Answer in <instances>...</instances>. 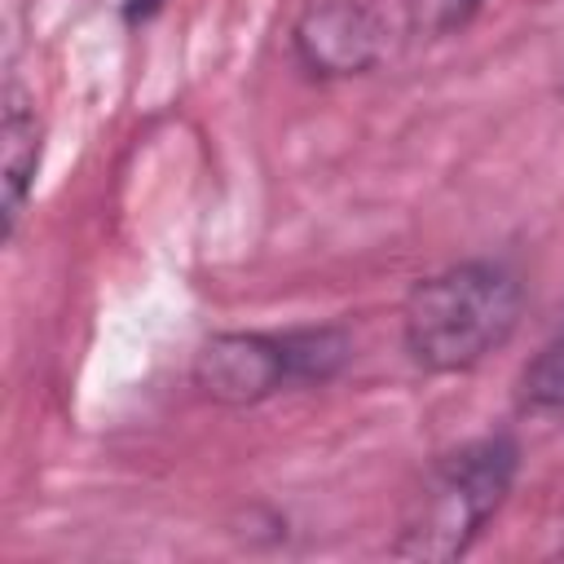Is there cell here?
<instances>
[{
    "label": "cell",
    "instance_id": "6da1fadb",
    "mask_svg": "<svg viewBox=\"0 0 564 564\" xmlns=\"http://www.w3.org/2000/svg\"><path fill=\"white\" fill-rule=\"evenodd\" d=\"M524 313V282L502 260H463L410 286L401 304V339L414 366L463 375L498 352Z\"/></svg>",
    "mask_w": 564,
    "mask_h": 564
},
{
    "label": "cell",
    "instance_id": "7a4b0ae2",
    "mask_svg": "<svg viewBox=\"0 0 564 564\" xmlns=\"http://www.w3.org/2000/svg\"><path fill=\"white\" fill-rule=\"evenodd\" d=\"M520 471V445L507 432L463 441L441 454L401 511L392 555L401 560H458L471 551L489 516L507 502Z\"/></svg>",
    "mask_w": 564,
    "mask_h": 564
},
{
    "label": "cell",
    "instance_id": "3957f363",
    "mask_svg": "<svg viewBox=\"0 0 564 564\" xmlns=\"http://www.w3.org/2000/svg\"><path fill=\"white\" fill-rule=\"evenodd\" d=\"M291 383L286 339L269 330H220L194 352V388L216 405H260Z\"/></svg>",
    "mask_w": 564,
    "mask_h": 564
},
{
    "label": "cell",
    "instance_id": "277c9868",
    "mask_svg": "<svg viewBox=\"0 0 564 564\" xmlns=\"http://www.w3.org/2000/svg\"><path fill=\"white\" fill-rule=\"evenodd\" d=\"M383 26L361 0H313L295 26L291 48L300 66L317 79H348L379 62Z\"/></svg>",
    "mask_w": 564,
    "mask_h": 564
},
{
    "label": "cell",
    "instance_id": "5b68a950",
    "mask_svg": "<svg viewBox=\"0 0 564 564\" xmlns=\"http://www.w3.org/2000/svg\"><path fill=\"white\" fill-rule=\"evenodd\" d=\"M40 167V119L31 97L9 79L0 110V176H4V238H13L18 216L26 207L31 181Z\"/></svg>",
    "mask_w": 564,
    "mask_h": 564
},
{
    "label": "cell",
    "instance_id": "8992f818",
    "mask_svg": "<svg viewBox=\"0 0 564 564\" xmlns=\"http://www.w3.org/2000/svg\"><path fill=\"white\" fill-rule=\"evenodd\" d=\"M282 339H286L295 383H326L352 357V335L344 326H295V330H282Z\"/></svg>",
    "mask_w": 564,
    "mask_h": 564
},
{
    "label": "cell",
    "instance_id": "52a82bcc",
    "mask_svg": "<svg viewBox=\"0 0 564 564\" xmlns=\"http://www.w3.org/2000/svg\"><path fill=\"white\" fill-rule=\"evenodd\" d=\"M516 401L524 414L538 419H564V326L524 361Z\"/></svg>",
    "mask_w": 564,
    "mask_h": 564
},
{
    "label": "cell",
    "instance_id": "ba28073f",
    "mask_svg": "<svg viewBox=\"0 0 564 564\" xmlns=\"http://www.w3.org/2000/svg\"><path fill=\"white\" fill-rule=\"evenodd\" d=\"M480 4L485 0H410V26L427 40H436V35H449V31L467 26Z\"/></svg>",
    "mask_w": 564,
    "mask_h": 564
},
{
    "label": "cell",
    "instance_id": "9c48e42d",
    "mask_svg": "<svg viewBox=\"0 0 564 564\" xmlns=\"http://www.w3.org/2000/svg\"><path fill=\"white\" fill-rule=\"evenodd\" d=\"M167 0H123V18L128 22H150Z\"/></svg>",
    "mask_w": 564,
    "mask_h": 564
},
{
    "label": "cell",
    "instance_id": "30bf717a",
    "mask_svg": "<svg viewBox=\"0 0 564 564\" xmlns=\"http://www.w3.org/2000/svg\"><path fill=\"white\" fill-rule=\"evenodd\" d=\"M560 524H564V516H560Z\"/></svg>",
    "mask_w": 564,
    "mask_h": 564
}]
</instances>
